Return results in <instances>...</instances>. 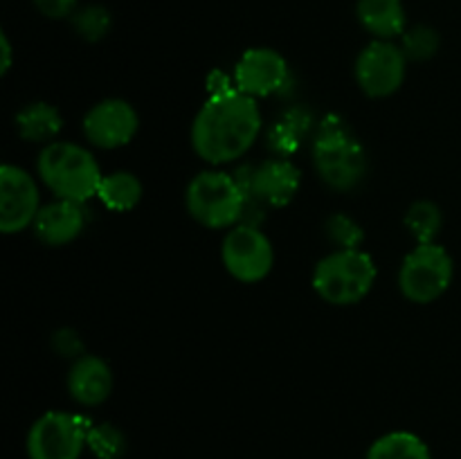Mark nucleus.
Instances as JSON below:
<instances>
[{
    "mask_svg": "<svg viewBox=\"0 0 461 459\" xmlns=\"http://www.w3.org/2000/svg\"><path fill=\"white\" fill-rule=\"evenodd\" d=\"M259 104L234 86L210 93L192 124V147L207 165H228L246 156L261 133Z\"/></svg>",
    "mask_w": 461,
    "mask_h": 459,
    "instance_id": "1",
    "label": "nucleus"
},
{
    "mask_svg": "<svg viewBox=\"0 0 461 459\" xmlns=\"http://www.w3.org/2000/svg\"><path fill=\"white\" fill-rule=\"evenodd\" d=\"M41 183L57 198L86 202L97 196L104 174L86 147L75 142H50L36 160Z\"/></svg>",
    "mask_w": 461,
    "mask_h": 459,
    "instance_id": "2",
    "label": "nucleus"
},
{
    "mask_svg": "<svg viewBox=\"0 0 461 459\" xmlns=\"http://www.w3.org/2000/svg\"><path fill=\"white\" fill-rule=\"evenodd\" d=\"M185 207L207 230H232L241 223L248 194L241 180L225 171L207 169L194 176L185 189Z\"/></svg>",
    "mask_w": 461,
    "mask_h": 459,
    "instance_id": "3",
    "label": "nucleus"
},
{
    "mask_svg": "<svg viewBox=\"0 0 461 459\" xmlns=\"http://www.w3.org/2000/svg\"><path fill=\"white\" fill-rule=\"evenodd\" d=\"M313 165L322 183L336 192H351L367 174V153L345 122L329 117L315 135Z\"/></svg>",
    "mask_w": 461,
    "mask_h": 459,
    "instance_id": "4",
    "label": "nucleus"
},
{
    "mask_svg": "<svg viewBox=\"0 0 461 459\" xmlns=\"http://www.w3.org/2000/svg\"><path fill=\"white\" fill-rule=\"evenodd\" d=\"M376 264L365 250H333L313 270V291L331 306H354L372 292Z\"/></svg>",
    "mask_w": 461,
    "mask_h": 459,
    "instance_id": "5",
    "label": "nucleus"
},
{
    "mask_svg": "<svg viewBox=\"0 0 461 459\" xmlns=\"http://www.w3.org/2000/svg\"><path fill=\"white\" fill-rule=\"evenodd\" d=\"M455 264L439 243H419L408 252L399 270V288L414 304H432L453 284Z\"/></svg>",
    "mask_w": 461,
    "mask_h": 459,
    "instance_id": "6",
    "label": "nucleus"
},
{
    "mask_svg": "<svg viewBox=\"0 0 461 459\" xmlns=\"http://www.w3.org/2000/svg\"><path fill=\"white\" fill-rule=\"evenodd\" d=\"M93 423L86 417L63 410H50L32 423L27 432L30 459H79L88 448V432Z\"/></svg>",
    "mask_w": 461,
    "mask_h": 459,
    "instance_id": "7",
    "label": "nucleus"
},
{
    "mask_svg": "<svg viewBox=\"0 0 461 459\" xmlns=\"http://www.w3.org/2000/svg\"><path fill=\"white\" fill-rule=\"evenodd\" d=\"M221 259L230 277L241 284L264 282L275 266L273 241L252 223H239L225 234Z\"/></svg>",
    "mask_w": 461,
    "mask_h": 459,
    "instance_id": "8",
    "label": "nucleus"
},
{
    "mask_svg": "<svg viewBox=\"0 0 461 459\" xmlns=\"http://www.w3.org/2000/svg\"><path fill=\"white\" fill-rule=\"evenodd\" d=\"M408 72V57L392 40H372L356 58V81L372 99L392 97L399 93Z\"/></svg>",
    "mask_w": 461,
    "mask_h": 459,
    "instance_id": "9",
    "label": "nucleus"
},
{
    "mask_svg": "<svg viewBox=\"0 0 461 459\" xmlns=\"http://www.w3.org/2000/svg\"><path fill=\"white\" fill-rule=\"evenodd\" d=\"M41 192L34 176L16 165L0 169V232L18 234L32 228L41 212Z\"/></svg>",
    "mask_w": 461,
    "mask_h": 459,
    "instance_id": "10",
    "label": "nucleus"
},
{
    "mask_svg": "<svg viewBox=\"0 0 461 459\" xmlns=\"http://www.w3.org/2000/svg\"><path fill=\"white\" fill-rule=\"evenodd\" d=\"M140 129L138 111L126 99H104L84 117V135L97 148L126 147Z\"/></svg>",
    "mask_w": 461,
    "mask_h": 459,
    "instance_id": "11",
    "label": "nucleus"
},
{
    "mask_svg": "<svg viewBox=\"0 0 461 459\" xmlns=\"http://www.w3.org/2000/svg\"><path fill=\"white\" fill-rule=\"evenodd\" d=\"M288 63L277 50L250 48L234 66V88L248 97H270L288 84Z\"/></svg>",
    "mask_w": 461,
    "mask_h": 459,
    "instance_id": "12",
    "label": "nucleus"
},
{
    "mask_svg": "<svg viewBox=\"0 0 461 459\" xmlns=\"http://www.w3.org/2000/svg\"><path fill=\"white\" fill-rule=\"evenodd\" d=\"M241 180L248 201L264 202L268 207H286L297 196L302 174L288 158H270L250 169L248 180Z\"/></svg>",
    "mask_w": 461,
    "mask_h": 459,
    "instance_id": "13",
    "label": "nucleus"
},
{
    "mask_svg": "<svg viewBox=\"0 0 461 459\" xmlns=\"http://www.w3.org/2000/svg\"><path fill=\"white\" fill-rule=\"evenodd\" d=\"M86 223H88V214H86L84 202L57 198L54 202L41 207L32 230L43 246L61 248L79 238Z\"/></svg>",
    "mask_w": 461,
    "mask_h": 459,
    "instance_id": "14",
    "label": "nucleus"
},
{
    "mask_svg": "<svg viewBox=\"0 0 461 459\" xmlns=\"http://www.w3.org/2000/svg\"><path fill=\"white\" fill-rule=\"evenodd\" d=\"M113 392L111 364L93 354H84L68 372V394L84 408H97Z\"/></svg>",
    "mask_w": 461,
    "mask_h": 459,
    "instance_id": "15",
    "label": "nucleus"
},
{
    "mask_svg": "<svg viewBox=\"0 0 461 459\" xmlns=\"http://www.w3.org/2000/svg\"><path fill=\"white\" fill-rule=\"evenodd\" d=\"M356 16L360 25L381 40H392L403 36L408 16L401 0H358Z\"/></svg>",
    "mask_w": 461,
    "mask_h": 459,
    "instance_id": "16",
    "label": "nucleus"
},
{
    "mask_svg": "<svg viewBox=\"0 0 461 459\" xmlns=\"http://www.w3.org/2000/svg\"><path fill=\"white\" fill-rule=\"evenodd\" d=\"M16 129L25 142H54L63 129V117L57 106L45 102H32L16 115Z\"/></svg>",
    "mask_w": 461,
    "mask_h": 459,
    "instance_id": "17",
    "label": "nucleus"
},
{
    "mask_svg": "<svg viewBox=\"0 0 461 459\" xmlns=\"http://www.w3.org/2000/svg\"><path fill=\"white\" fill-rule=\"evenodd\" d=\"M142 194L144 189L138 176L131 171H113V174L104 176L97 198L111 212H131L140 205Z\"/></svg>",
    "mask_w": 461,
    "mask_h": 459,
    "instance_id": "18",
    "label": "nucleus"
},
{
    "mask_svg": "<svg viewBox=\"0 0 461 459\" xmlns=\"http://www.w3.org/2000/svg\"><path fill=\"white\" fill-rule=\"evenodd\" d=\"M367 459H432L430 448L419 435L394 430L378 436L367 450Z\"/></svg>",
    "mask_w": 461,
    "mask_h": 459,
    "instance_id": "19",
    "label": "nucleus"
},
{
    "mask_svg": "<svg viewBox=\"0 0 461 459\" xmlns=\"http://www.w3.org/2000/svg\"><path fill=\"white\" fill-rule=\"evenodd\" d=\"M441 225H444V214L432 201H417L405 212V228L419 243H435Z\"/></svg>",
    "mask_w": 461,
    "mask_h": 459,
    "instance_id": "20",
    "label": "nucleus"
},
{
    "mask_svg": "<svg viewBox=\"0 0 461 459\" xmlns=\"http://www.w3.org/2000/svg\"><path fill=\"white\" fill-rule=\"evenodd\" d=\"M88 448L97 459H122L126 453V436L113 423H93L88 432Z\"/></svg>",
    "mask_w": 461,
    "mask_h": 459,
    "instance_id": "21",
    "label": "nucleus"
},
{
    "mask_svg": "<svg viewBox=\"0 0 461 459\" xmlns=\"http://www.w3.org/2000/svg\"><path fill=\"white\" fill-rule=\"evenodd\" d=\"M72 27H75L81 39L90 40V43H97L111 30V12L106 7H102V4L81 7L72 14Z\"/></svg>",
    "mask_w": 461,
    "mask_h": 459,
    "instance_id": "22",
    "label": "nucleus"
},
{
    "mask_svg": "<svg viewBox=\"0 0 461 459\" xmlns=\"http://www.w3.org/2000/svg\"><path fill=\"white\" fill-rule=\"evenodd\" d=\"M441 39L437 34V30L428 25H414L410 30L403 32V43L401 50L405 52L408 61H428L437 54L439 50Z\"/></svg>",
    "mask_w": 461,
    "mask_h": 459,
    "instance_id": "23",
    "label": "nucleus"
},
{
    "mask_svg": "<svg viewBox=\"0 0 461 459\" xmlns=\"http://www.w3.org/2000/svg\"><path fill=\"white\" fill-rule=\"evenodd\" d=\"M327 237L338 250H356L363 243V228L347 214H333L327 219Z\"/></svg>",
    "mask_w": 461,
    "mask_h": 459,
    "instance_id": "24",
    "label": "nucleus"
},
{
    "mask_svg": "<svg viewBox=\"0 0 461 459\" xmlns=\"http://www.w3.org/2000/svg\"><path fill=\"white\" fill-rule=\"evenodd\" d=\"M302 122H306V117L302 115V112H297V111L288 112V115L284 117L277 126H275L273 133L268 135L270 144H273V147L282 153L295 151L297 144H300L302 130H304V124H302Z\"/></svg>",
    "mask_w": 461,
    "mask_h": 459,
    "instance_id": "25",
    "label": "nucleus"
},
{
    "mask_svg": "<svg viewBox=\"0 0 461 459\" xmlns=\"http://www.w3.org/2000/svg\"><path fill=\"white\" fill-rule=\"evenodd\" d=\"M52 346L57 354H61L63 358H79L84 356V342L77 336V331L72 328H61L52 336Z\"/></svg>",
    "mask_w": 461,
    "mask_h": 459,
    "instance_id": "26",
    "label": "nucleus"
},
{
    "mask_svg": "<svg viewBox=\"0 0 461 459\" xmlns=\"http://www.w3.org/2000/svg\"><path fill=\"white\" fill-rule=\"evenodd\" d=\"M34 4L48 18H68L77 12V0H34Z\"/></svg>",
    "mask_w": 461,
    "mask_h": 459,
    "instance_id": "27",
    "label": "nucleus"
},
{
    "mask_svg": "<svg viewBox=\"0 0 461 459\" xmlns=\"http://www.w3.org/2000/svg\"><path fill=\"white\" fill-rule=\"evenodd\" d=\"M0 52H3V63H0V75H7L12 68V43H9L7 34H0Z\"/></svg>",
    "mask_w": 461,
    "mask_h": 459,
    "instance_id": "28",
    "label": "nucleus"
}]
</instances>
